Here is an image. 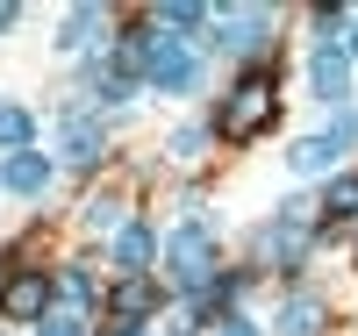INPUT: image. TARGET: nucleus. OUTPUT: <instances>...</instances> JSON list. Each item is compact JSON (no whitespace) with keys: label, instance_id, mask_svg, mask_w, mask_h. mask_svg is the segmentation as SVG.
<instances>
[{"label":"nucleus","instance_id":"1","mask_svg":"<svg viewBox=\"0 0 358 336\" xmlns=\"http://www.w3.org/2000/svg\"><path fill=\"white\" fill-rule=\"evenodd\" d=\"M273 115H280V94H273V79H265V72H251V79H244V86H236V94L222 101L215 129H222L229 143H251V136H258Z\"/></svg>","mask_w":358,"mask_h":336},{"label":"nucleus","instance_id":"2","mask_svg":"<svg viewBox=\"0 0 358 336\" xmlns=\"http://www.w3.org/2000/svg\"><path fill=\"white\" fill-rule=\"evenodd\" d=\"M143 72H151V86H165V94H194L201 86V65L172 36H143Z\"/></svg>","mask_w":358,"mask_h":336},{"label":"nucleus","instance_id":"3","mask_svg":"<svg viewBox=\"0 0 358 336\" xmlns=\"http://www.w3.org/2000/svg\"><path fill=\"white\" fill-rule=\"evenodd\" d=\"M172 279L187 286V293L215 286V243H208V229H179L172 236Z\"/></svg>","mask_w":358,"mask_h":336},{"label":"nucleus","instance_id":"4","mask_svg":"<svg viewBox=\"0 0 358 336\" xmlns=\"http://www.w3.org/2000/svg\"><path fill=\"white\" fill-rule=\"evenodd\" d=\"M265 36H273V15H265V8H229L215 22V50H236V57L265 50Z\"/></svg>","mask_w":358,"mask_h":336},{"label":"nucleus","instance_id":"5","mask_svg":"<svg viewBox=\"0 0 358 336\" xmlns=\"http://www.w3.org/2000/svg\"><path fill=\"white\" fill-rule=\"evenodd\" d=\"M50 308V272H15L8 286H0V315H15V322H43Z\"/></svg>","mask_w":358,"mask_h":336},{"label":"nucleus","instance_id":"6","mask_svg":"<svg viewBox=\"0 0 358 336\" xmlns=\"http://www.w3.org/2000/svg\"><path fill=\"white\" fill-rule=\"evenodd\" d=\"M57 150H65V165H101L108 136H101V122H86V115H65V129H57Z\"/></svg>","mask_w":358,"mask_h":336},{"label":"nucleus","instance_id":"7","mask_svg":"<svg viewBox=\"0 0 358 336\" xmlns=\"http://www.w3.org/2000/svg\"><path fill=\"white\" fill-rule=\"evenodd\" d=\"M351 136H358V115H344L330 136H308V143H294V172H322V165H330V158H337V150H344Z\"/></svg>","mask_w":358,"mask_h":336},{"label":"nucleus","instance_id":"8","mask_svg":"<svg viewBox=\"0 0 358 336\" xmlns=\"http://www.w3.org/2000/svg\"><path fill=\"white\" fill-rule=\"evenodd\" d=\"M0 187H8V193H43V187H50V158H36V150H15V158L0 165Z\"/></svg>","mask_w":358,"mask_h":336},{"label":"nucleus","instance_id":"9","mask_svg":"<svg viewBox=\"0 0 358 336\" xmlns=\"http://www.w3.org/2000/svg\"><path fill=\"white\" fill-rule=\"evenodd\" d=\"M151 251H158V236L143 229V222H122V229H115V265H122L129 279H136L143 265H151Z\"/></svg>","mask_w":358,"mask_h":336},{"label":"nucleus","instance_id":"10","mask_svg":"<svg viewBox=\"0 0 358 336\" xmlns=\"http://www.w3.org/2000/svg\"><path fill=\"white\" fill-rule=\"evenodd\" d=\"M308 79H315V94H322V101H344V94H351V65H344V50H315Z\"/></svg>","mask_w":358,"mask_h":336},{"label":"nucleus","instance_id":"11","mask_svg":"<svg viewBox=\"0 0 358 336\" xmlns=\"http://www.w3.org/2000/svg\"><path fill=\"white\" fill-rule=\"evenodd\" d=\"M151 308H158V286L143 279V272H136V279H122V286H115V322H143Z\"/></svg>","mask_w":358,"mask_h":336},{"label":"nucleus","instance_id":"12","mask_svg":"<svg viewBox=\"0 0 358 336\" xmlns=\"http://www.w3.org/2000/svg\"><path fill=\"white\" fill-rule=\"evenodd\" d=\"M280 329H287V336H315V329H322V300H308V293H294L287 308H280Z\"/></svg>","mask_w":358,"mask_h":336},{"label":"nucleus","instance_id":"13","mask_svg":"<svg viewBox=\"0 0 358 336\" xmlns=\"http://www.w3.org/2000/svg\"><path fill=\"white\" fill-rule=\"evenodd\" d=\"M94 29H101V8H79V15L65 22V50H86V43H94Z\"/></svg>","mask_w":358,"mask_h":336},{"label":"nucleus","instance_id":"14","mask_svg":"<svg viewBox=\"0 0 358 336\" xmlns=\"http://www.w3.org/2000/svg\"><path fill=\"white\" fill-rule=\"evenodd\" d=\"M115 222H122V200H115V193L86 200V229H115Z\"/></svg>","mask_w":358,"mask_h":336},{"label":"nucleus","instance_id":"15","mask_svg":"<svg viewBox=\"0 0 358 336\" xmlns=\"http://www.w3.org/2000/svg\"><path fill=\"white\" fill-rule=\"evenodd\" d=\"M0 143H8V150L29 143V115H22V108H0Z\"/></svg>","mask_w":358,"mask_h":336},{"label":"nucleus","instance_id":"16","mask_svg":"<svg viewBox=\"0 0 358 336\" xmlns=\"http://www.w3.org/2000/svg\"><path fill=\"white\" fill-rule=\"evenodd\" d=\"M158 22L165 29H201V8H194V0H172V8H158Z\"/></svg>","mask_w":358,"mask_h":336},{"label":"nucleus","instance_id":"17","mask_svg":"<svg viewBox=\"0 0 358 336\" xmlns=\"http://www.w3.org/2000/svg\"><path fill=\"white\" fill-rule=\"evenodd\" d=\"M65 300H79V308L94 300V272H86V265H72V272H65Z\"/></svg>","mask_w":358,"mask_h":336},{"label":"nucleus","instance_id":"18","mask_svg":"<svg viewBox=\"0 0 358 336\" xmlns=\"http://www.w3.org/2000/svg\"><path fill=\"white\" fill-rule=\"evenodd\" d=\"M36 336H86V322H79V315H43Z\"/></svg>","mask_w":358,"mask_h":336},{"label":"nucleus","instance_id":"19","mask_svg":"<svg viewBox=\"0 0 358 336\" xmlns=\"http://www.w3.org/2000/svg\"><path fill=\"white\" fill-rule=\"evenodd\" d=\"M358 207V179H344V187H330V215H351Z\"/></svg>","mask_w":358,"mask_h":336},{"label":"nucleus","instance_id":"20","mask_svg":"<svg viewBox=\"0 0 358 336\" xmlns=\"http://www.w3.org/2000/svg\"><path fill=\"white\" fill-rule=\"evenodd\" d=\"M215 329H222V336H258V329H251L244 315H229V322H215Z\"/></svg>","mask_w":358,"mask_h":336},{"label":"nucleus","instance_id":"21","mask_svg":"<svg viewBox=\"0 0 358 336\" xmlns=\"http://www.w3.org/2000/svg\"><path fill=\"white\" fill-rule=\"evenodd\" d=\"M129 329H136V322H108V329H101V336H129Z\"/></svg>","mask_w":358,"mask_h":336},{"label":"nucleus","instance_id":"22","mask_svg":"<svg viewBox=\"0 0 358 336\" xmlns=\"http://www.w3.org/2000/svg\"><path fill=\"white\" fill-rule=\"evenodd\" d=\"M8 22H15V8H8V0H0V29H8Z\"/></svg>","mask_w":358,"mask_h":336},{"label":"nucleus","instance_id":"23","mask_svg":"<svg viewBox=\"0 0 358 336\" xmlns=\"http://www.w3.org/2000/svg\"><path fill=\"white\" fill-rule=\"evenodd\" d=\"M351 50H358V29H351Z\"/></svg>","mask_w":358,"mask_h":336}]
</instances>
